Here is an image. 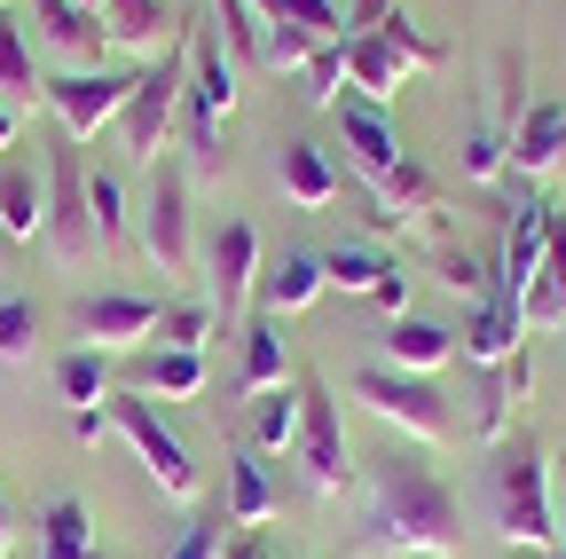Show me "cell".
<instances>
[{
  "label": "cell",
  "instance_id": "1",
  "mask_svg": "<svg viewBox=\"0 0 566 559\" xmlns=\"http://www.w3.org/2000/svg\"><path fill=\"white\" fill-rule=\"evenodd\" d=\"M363 536H370V551H424V559H457L464 551V505H457V488L433 473V457L417 442L370 457Z\"/></svg>",
  "mask_w": 566,
  "mask_h": 559
},
{
  "label": "cell",
  "instance_id": "2",
  "mask_svg": "<svg viewBox=\"0 0 566 559\" xmlns=\"http://www.w3.org/2000/svg\"><path fill=\"white\" fill-rule=\"evenodd\" d=\"M551 473H558V457H551L535 434H504V442L488 449L480 513H488L495 544H512V551H558V497H551Z\"/></svg>",
  "mask_w": 566,
  "mask_h": 559
},
{
  "label": "cell",
  "instance_id": "3",
  "mask_svg": "<svg viewBox=\"0 0 566 559\" xmlns=\"http://www.w3.org/2000/svg\"><path fill=\"white\" fill-rule=\"evenodd\" d=\"M354 402L378 410L386 426H401L417 449H449V442L464 434L457 410H449V394H441L433 379H409V371H386V363H370L363 379H354Z\"/></svg>",
  "mask_w": 566,
  "mask_h": 559
},
{
  "label": "cell",
  "instance_id": "4",
  "mask_svg": "<svg viewBox=\"0 0 566 559\" xmlns=\"http://www.w3.org/2000/svg\"><path fill=\"white\" fill-rule=\"evenodd\" d=\"M181 95H189V32L150 63V72H134V95H126V118H118L126 158H142V166H158V158H166V126H174Z\"/></svg>",
  "mask_w": 566,
  "mask_h": 559
},
{
  "label": "cell",
  "instance_id": "5",
  "mask_svg": "<svg viewBox=\"0 0 566 559\" xmlns=\"http://www.w3.org/2000/svg\"><path fill=\"white\" fill-rule=\"evenodd\" d=\"M126 95H134V72H63L48 80V103H55V126H63V143H95L103 126L126 118Z\"/></svg>",
  "mask_w": 566,
  "mask_h": 559
},
{
  "label": "cell",
  "instance_id": "6",
  "mask_svg": "<svg viewBox=\"0 0 566 559\" xmlns=\"http://www.w3.org/2000/svg\"><path fill=\"white\" fill-rule=\"evenodd\" d=\"M111 426L134 442V457H142V473H150L166 497H197V465H189V449L158 426V410H150V394H111Z\"/></svg>",
  "mask_w": 566,
  "mask_h": 559
},
{
  "label": "cell",
  "instance_id": "7",
  "mask_svg": "<svg viewBox=\"0 0 566 559\" xmlns=\"http://www.w3.org/2000/svg\"><path fill=\"white\" fill-rule=\"evenodd\" d=\"M48 252L63 260V268H80V260H95V214H87V166L71 158V151H55L48 158Z\"/></svg>",
  "mask_w": 566,
  "mask_h": 559
},
{
  "label": "cell",
  "instance_id": "8",
  "mask_svg": "<svg viewBox=\"0 0 566 559\" xmlns=\"http://www.w3.org/2000/svg\"><path fill=\"white\" fill-rule=\"evenodd\" d=\"M142 252L158 260V276L189 268V174L181 166H150V197H142Z\"/></svg>",
  "mask_w": 566,
  "mask_h": 559
},
{
  "label": "cell",
  "instance_id": "9",
  "mask_svg": "<svg viewBox=\"0 0 566 559\" xmlns=\"http://www.w3.org/2000/svg\"><path fill=\"white\" fill-rule=\"evenodd\" d=\"M181 32H189V118H205V126H229V111H237V63H229V48H221V24H212V9L205 17H181Z\"/></svg>",
  "mask_w": 566,
  "mask_h": 559
},
{
  "label": "cell",
  "instance_id": "10",
  "mask_svg": "<svg viewBox=\"0 0 566 559\" xmlns=\"http://www.w3.org/2000/svg\"><path fill=\"white\" fill-rule=\"evenodd\" d=\"M300 394H307V410H300V442H292V457L307 465L315 497H346L354 465H346V434H338V402L323 394V379H300Z\"/></svg>",
  "mask_w": 566,
  "mask_h": 559
},
{
  "label": "cell",
  "instance_id": "11",
  "mask_svg": "<svg viewBox=\"0 0 566 559\" xmlns=\"http://www.w3.org/2000/svg\"><path fill=\"white\" fill-rule=\"evenodd\" d=\"M252 292H260V237H252V221H229L205 252V308L229 323V315H244Z\"/></svg>",
  "mask_w": 566,
  "mask_h": 559
},
{
  "label": "cell",
  "instance_id": "12",
  "mask_svg": "<svg viewBox=\"0 0 566 559\" xmlns=\"http://www.w3.org/2000/svg\"><path fill=\"white\" fill-rule=\"evenodd\" d=\"M158 300L150 292H95V300H80L71 308V323H80V339L95 346V355H118V346H142L158 331Z\"/></svg>",
  "mask_w": 566,
  "mask_h": 559
},
{
  "label": "cell",
  "instance_id": "13",
  "mask_svg": "<svg viewBox=\"0 0 566 559\" xmlns=\"http://www.w3.org/2000/svg\"><path fill=\"white\" fill-rule=\"evenodd\" d=\"M551 214H558V205H543V197H527V205H512V214H504V276H495V292H504V300H520L535 276H543Z\"/></svg>",
  "mask_w": 566,
  "mask_h": 559
},
{
  "label": "cell",
  "instance_id": "14",
  "mask_svg": "<svg viewBox=\"0 0 566 559\" xmlns=\"http://www.w3.org/2000/svg\"><path fill=\"white\" fill-rule=\"evenodd\" d=\"M338 111V134H346V158H354V174H363L370 189L378 182H394L409 158H401V143H394V126H386V111H370V103H331Z\"/></svg>",
  "mask_w": 566,
  "mask_h": 559
},
{
  "label": "cell",
  "instance_id": "15",
  "mask_svg": "<svg viewBox=\"0 0 566 559\" xmlns=\"http://www.w3.org/2000/svg\"><path fill=\"white\" fill-rule=\"evenodd\" d=\"M520 308L504 300V292H488V300H472V331H457V363H472V371H495V363H512L520 355Z\"/></svg>",
  "mask_w": 566,
  "mask_h": 559
},
{
  "label": "cell",
  "instance_id": "16",
  "mask_svg": "<svg viewBox=\"0 0 566 559\" xmlns=\"http://www.w3.org/2000/svg\"><path fill=\"white\" fill-rule=\"evenodd\" d=\"M32 24H40V40H48L55 55L80 63V72H95V55L111 48L103 9H80V0H32Z\"/></svg>",
  "mask_w": 566,
  "mask_h": 559
},
{
  "label": "cell",
  "instance_id": "17",
  "mask_svg": "<svg viewBox=\"0 0 566 559\" xmlns=\"http://www.w3.org/2000/svg\"><path fill=\"white\" fill-rule=\"evenodd\" d=\"M527 394V355H512V363H495V371H472V442L480 449H495L504 442V426H512V402Z\"/></svg>",
  "mask_w": 566,
  "mask_h": 559
},
{
  "label": "cell",
  "instance_id": "18",
  "mask_svg": "<svg viewBox=\"0 0 566 559\" xmlns=\"http://www.w3.org/2000/svg\"><path fill=\"white\" fill-rule=\"evenodd\" d=\"M378 346H386V371H409V379H433L457 363V331L424 323V315H394V331Z\"/></svg>",
  "mask_w": 566,
  "mask_h": 559
},
{
  "label": "cell",
  "instance_id": "19",
  "mask_svg": "<svg viewBox=\"0 0 566 559\" xmlns=\"http://www.w3.org/2000/svg\"><path fill=\"white\" fill-rule=\"evenodd\" d=\"M401 80H409V63H401V48H394L386 32H363V40H346V87L363 95L370 111H386V103L401 95Z\"/></svg>",
  "mask_w": 566,
  "mask_h": 559
},
{
  "label": "cell",
  "instance_id": "20",
  "mask_svg": "<svg viewBox=\"0 0 566 559\" xmlns=\"http://www.w3.org/2000/svg\"><path fill=\"white\" fill-rule=\"evenodd\" d=\"M512 166H520L527 182L566 174V103H535V111H520V126H512Z\"/></svg>",
  "mask_w": 566,
  "mask_h": 559
},
{
  "label": "cell",
  "instance_id": "21",
  "mask_svg": "<svg viewBox=\"0 0 566 559\" xmlns=\"http://www.w3.org/2000/svg\"><path fill=\"white\" fill-rule=\"evenodd\" d=\"M331 292V276H323V252H283L275 268H260V300H268V315L283 323V315H300V308H315Z\"/></svg>",
  "mask_w": 566,
  "mask_h": 559
},
{
  "label": "cell",
  "instance_id": "22",
  "mask_svg": "<svg viewBox=\"0 0 566 559\" xmlns=\"http://www.w3.org/2000/svg\"><path fill=\"white\" fill-rule=\"evenodd\" d=\"M40 229H48V174L0 166V237H9V245H32Z\"/></svg>",
  "mask_w": 566,
  "mask_h": 559
},
{
  "label": "cell",
  "instance_id": "23",
  "mask_svg": "<svg viewBox=\"0 0 566 559\" xmlns=\"http://www.w3.org/2000/svg\"><path fill=\"white\" fill-rule=\"evenodd\" d=\"M103 32H111V48L150 55L166 32H181V17L166 9V0H103Z\"/></svg>",
  "mask_w": 566,
  "mask_h": 559
},
{
  "label": "cell",
  "instance_id": "24",
  "mask_svg": "<svg viewBox=\"0 0 566 559\" xmlns=\"http://www.w3.org/2000/svg\"><path fill=\"white\" fill-rule=\"evenodd\" d=\"M300 410H307L300 379L268 386V394H260V410H252V449H260V457H292V442H300Z\"/></svg>",
  "mask_w": 566,
  "mask_h": 559
},
{
  "label": "cell",
  "instance_id": "25",
  "mask_svg": "<svg viewBox=\"0 0 566 559\" xmlns=\"http://www.w3.org/2000/svg\"><path fill=\"white\" fill-rule=\"evenodd\" d=\"M40 559H111V551L95 544L80 497H48V513H40Z\"/></svg>",
  "mask_w": 566,
  "mask_h": 559
},
{
  "label": "cell",
  "instance_id": "26",
  "mask_svg": "<svg viewBox=\"0 0 566 559\" xmlns=\"http://www.w3.org/2000/svg\"><path fill=\"white\" fill-rule=\"evenodd\" d=\"M252 9H260V24H283V32H307L315 48L346 40V9H338V0H252Z\"/></svg>",
  "mask_w": 566,
  "mask_h": 559
},
{
  "label": "cell",
  "instance_id": "27",
  "mask_svg": "<svg viewBox=\"0 0 566 559\" xmlns=\"http://www.w3.org/2000/svg\"><path fill=\"white\" fill-rule=\"evenodd\" d=\"M275 174H283V197L307 205V214L338 197V174H331V158H323L315 143H283V166H275Z\"/></svg>",
  "mask_w": 566,
  "mask_h": 559
},
{
  "label": "cell",
  "instance_id": "28",
  "mask_svg": "<svg viewBox=\"0 0 566 559\" xmlns=\"http://www.w3.org/2000/svg\"><path fill=\"white\" fill-rule=\"evenodd\" d=\"M283 379H292V371H283V323L275 315H252L244 323V394H268V386H283Z\"/></svg>",
  "mask_w": 566,
  "mask_h": 559
},
{
  "label": "cell",
  "instance_id": "29",
  "mask_svg": "<svg viewBox=\"0 0 566 559\" xmlns=\"http://www.w3.org/2000/svg\"><path fill=\"white\" fill-rule=\"evenodd\" d=\"M268 513H275L268 465H260V449H237V457H229V520H237V528H260Z\"/></svg>",
  "mask_w": 566,
  "mask_h": 559
},
{
  "label": "cell",
  "instance_id": "30",
  "mask_svg": "<svg viewBox=\"0 0 566 559\" xmlns=\"http://www.w3.org/2000/svg\"><path fill=\"white\" fill-rule=\"evenodd\" d=\"M197 386H205V355H189V346H158L134 379V394H166V402H189Z\"/></svg>",
  "mask_w": 566,
  "mask_h": 559
},
{
  "label": "cell",
  "instance_id": "31",
  "mask_svg": "<svg viewBox=\"0 0 566 559\" xmlns=\"http://www.w3.org/2000/svg\"><path fill=\"white\" fill-rule=\"evenodd\" d=\"M0 95L9 103H32V95H48V80L32 72V40H24V24L0 9Z\"/></svg>",
  "mask_w": 566,
  "mask_h": 559
},
{
  "label": "cell",
  "instance_id": "32",
  "mask_svg": "<svg viewBox=\"0 0 566 559\" xmlns=\"http://www.w3.org/2000/svg\"><path fill=\"white\" fill-rule=\"evenodd\" d=\"M55 394H63L71 410H103V402H111V363L95 355V346L63 355V363H55Z\"/></svg>",
  "mask_w": 566,
  "mask_h": 559
},
{
  "label": "cell",
  "instance_id": "33",
  "mask_svg": "<svg viewBox=\"0 0 566 559\" xmlns=\"http://www.w3.org/2000/svg\"><path fill=\"white\" fill-rule=\"evenodd\" d=\"M40 355V308L24 300V292H0V363H32Z\"/></svg>",
  "mask_w": 566,
  "mask_h": 559
},
{
  "label": "cell",
  "instance_id": "34",
  "mask_svg": "<svg viewBox=\"0 0 566 559\" xmlns=\"http://www.w3.org/2000/svg\"><path fill=\"white\" fill-rule=\"evenodd\" d=\"M323 276H331V292H370L378 300V284L394 276V260H378L363 245H338V252H323Z\"/></svg>",
  "mask_w": 566,
  "mask_h": 559
},
{
  "label": "cell",
  "instance_id": "35",
  "mask_svg": "<svg viewBox=\"0 0 566 559\" xmlns=\"http://www.w3.org/2000/svg\"><path fill=\"white\" fill-rule=\"evenodd\" d=\"M205 9H212L221 40H229L244 63H260V55H268V24H260V9H252V0H205Z\"/></svg>",
  "mask_w": 566,
  "mask_h": 559
},
{
  "label": "cell",
  "instance_id": "36",
  "mask_svg": "<svg viewBox=\"0 0 566 559\" xmlns=\"http://www.w3.org/2000/svg\"><path fill=\"white\" fill-rule=\"evenodd\" d=\"M338 87H346V40H331V48H315V55H307V72H300V103L331 111V103H338Z\"/></svg>",
  "mask_w": 566,
  "mask_h": 559
},
{
  "label": "cell",
  "instance_id": "37",
  "mask_svg": "<svg viewBox=\"0 0 566 559\" xmlns=\"http://www.w3.org/2000/svg\"><path fill=\"white\" fill-rule=\"evenodd\" d=\"M87 214H95V237H103V245L126 229V182H118L111 166H95V174H87Z\"/></svg>",
  "mask_w": 566,
  "mask_h": 559
},
{
  "label": "cell",
  "instance_id": "38",
  "mask_svg": "<svg viewBox=\"0 0 566 559\" xmlns=\"http://www.w3.org/2000/svg\"><path fill=\"white\" fill-rule=\"evenodd\" d=\"M378 32H386V40L401 48V63H409V72H441V63H449V48H441V40H424V32H417V24H409L401 9H394V17H386Z\"/></svg>",
  "mask_w": 566,
  "mask_h": 559
},
{
  "label": "cell",
  "instance_id": "39",
  "mask_svg": "<svg viewBox=\"0 0 566 559\" xmlns=\"http://www.w3.org/2000/svg\"><path fill=\"white\" fill-rule=\"evenodd\" d=\"M512 308H520V331H566V300H558L551 276H535V284H527Z\"/></svg>",
  "mask_w": 566,
  "mask_h": 559
},
{
  "label": "cell",
  "instance_id": "40",
  "mask_svg": "<svg viewBox=\"0 0 566 559\" xmlns=\"http://www.w3.org/2000/svg\"><path fill=\"white\" fill-rule=\"evenodd\" d=\"M205 331H212V308H205V300H181V308L158 315V346H189V355H197Z\"/></svg>",
  "mask_w": 566,
  "mask_h": 559
},
{
  "label": "cell",
  "instance_id": "41",
  "mask_svg": "<svg viewBox=\"0 0 566 559\" xmlns=\"http://www.w3.org/2000/svg\"><path fill=\"white\" fill-rule=\"evenodd\" d=\"M221 551H229V544H221V520L197 513V520L174 536V551H166V559H221Z\"/></svg>",
  "mask_w": 566,
  "mask_h": 559
},
{
  "label": "cell",
  "instance_id": "42",
  "mask_svg": "<svg viewBox=\"0 0 566 559\" xmlns=\"http://www.w3.org/2000/svg\"><path fill=\"white\" fill-rule=\"evenodd\" d=\"M189 158H197V174H229V143H221V126L189 118Z\"/></svg>",
  "mask_w": 566,
  "mask_h": 559
},
{
  "label": "cell",
  "instance_id": "43",
  "mask_svg": "<svg viewBox=\"0 0 566 559\" xmlns=\"http://www.w3.org/2000/svg\"><path fill=\"white\" fill-rule=\"evenodd\" d=\"M441 284H449L457 300H488V292H495L488 276H480V260H464V252H449V260H441Z\"/></svg>",
  "mask_w": 566,
  "mask_h": 559
},
{
  "label": "cell",
  "instance_id": "44",
  "mask_svg": "<svg viewBox=\"0 0 566 559\" xmlns=\"http://www.w3.org/2000/svg\"><path fill=\"white\" fill-rule=\"evenodd\" d=\"M394 17V0H346V40H363V32H378Z\"/></svg>",
  "mask_w": 566,
  "mask_h": 559
},
{
  "label": "cell",
  "instance_id": "45",
  "mask_svg": "<svg viewBox=\"0 0 566 559\" xmlns=\"http://www.w3.org/2000/svg\"><path fill=\"white\" fill-rule=\"evenodd\" d=\"M543 276L558 284V300H566V214H551V245H543Z\"/></svg>",
  "mask_w": 566,
  "mask_h": 559
},
{
  "label": "cell",
  "instance_id": "46",
  "mask_svg": "<svg viewBox=\"0 0 566 559\" xmlns=\"http://www.w3.org/2000/svg\"><path fill=\"white\" fill-rule=\"evenodd\" d=\"M71 434H80V442L95 449V442L111 434V417H103V410H71Z\"/></svg>",
  "mask_w": 566,
  "mask_h": 559
},
{
  "label": "cell",
  "instance_id": "47",
  "mask_svg": "<svg viewBox=\"0 0 566 559\" xmlns=\"http://www.w3.org/2000/svg\"><path fill=\"white\" fill-rule=\"evenodd\" d=\"M221 559H275V544H268V536H244V544H229Z\"/></svg>",
  "mask_w": 566,
  "mask_h": 559
},
{
  "label": "cell",
  "instance_id": "48",
  "mask_svg": "<svg viewBox=\"0 0 566 559\" xmlns=\"http://www.w3.org/2000/svg\"><path fill=\"white\" fill-rule=\"evenodd\" d=\"M0 151H17V103L0 95Z\"/></svg>",
  "mask_w": 566,
  "mask_h": 559
},
{
  "label": "cell",
  "instance_id": "49",
  "mask_svg": "<svg viewBox=\"0 0 566 559\" xmlns=\"http://www.w3.org/2000/svg\"><path fill=\"white\" fill-rule=\"evenodd\" d=\"M558 559H566V465H558Z\"/></svg>",
  "mask_w": 566,
  "mask_h": 559
},
{
  "label": "cell",
  "instance_id": "50",
  "mask_svg": "<svg viewBox=\"0 0 566 559\" xmlns=\"http://www.w3.org/2000/svg\"><path fill=\"white\" fill-rule=\"evenodd\" d=\"M0 559H9V497H0Z\"/></svg>",
  "mask_w": 566,
  "mask_h": 559
},
{
  "label": "cell",
  "instance_id": "51",
  "mask_svg": "<svg viewBox=\"0 0 566 559\" xmlns=\"http://www.w3.org/2000/svg\"><path fill=\"white\" fill-rule=\"evenodd\" d=\"M80 9H103V0H80Z\"/></svg>",
  "mask_w": 566,
  "mask_h": 559
},
{
  "label": "cell",
  "instance_id": "52",
  "mask_svg": "<svg viewBox=\"0 0 566 559\" xmlns=\"http://www.w3.org/2000/svg\"><path fill=\"white\" fill-rule=\"evenodd\" d=\"M0 9H9V0H0Z\"/></svg>",
  "mask_w": 566,
  "mask_h": 559
},
{
  "label": "cell",
  "instance_id": "53",
  "mask_svg": "<svg viewBox=\"0 0 566 559\" xmlns=\"http://www.w3.org/2000/svg\"><path fill=\"white\" fill-rule=\"evenodd\" d=\"M0 245H9V237H0Z\"/></svg>",
  "mask_w": 566,
  "mask_h": 559
}]
</instances>
